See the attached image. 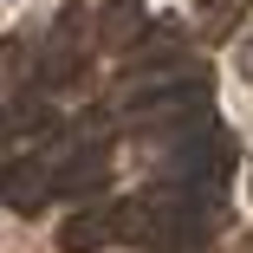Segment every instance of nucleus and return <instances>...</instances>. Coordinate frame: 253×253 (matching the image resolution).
<instances>
[{
	"label": "nucleus",
	"instance_id": "1a4fd4ad",
	"mask_svg": "<svg viewBox=\"0 0 253 253\" xmlns=\"http://www.w3.org/2000/svg\"><path fill=\"white\" fill-rule=\"evenodd\" d=\"M240 78H253V39L240 45Z\"/></svg>",
	"mask_w": 253,
	"mask_h": 253
},
{
	"label": "nucleus",
	"instance_id": "6e6552de",
	"mask_svg": "<svg viewBox=\"0 0 253 253\" xmlns=\"http://www.w3.org/2000/svg\"><path fill=\"white\" fill-rule=\"evenodd\" d=\"M143 253H195V247H175V240H149Z\"/></svg>",
	"mask_w": 253,
	"mask_h": 253
},
{
	"label": "nucleus",
	"instance_id": "7ed1b4c3",
	"mask_svg": "<svg viewBox=\"0 0 253 253\" xmlns=\"http://www.w3.org/2000/svg\"><path fill=\"white\" fill-rule=\"evenodd\" d=\"M52 188L65 201H91L111 188V136H59V156H52Z\"/></svg>",
	"mask_w": 253,
	"mask_h": 253
},
{
	"label": "nucleus",
	"instance_id": "0eeeda50",
	"mask_svg": "<svg viewBox=\"0 0 253 253\" xmlns=\"http://www.w3.org/2000/svg\"><path fill=\"white\" fill-rule=\"evenodd\" d=\"M143 33H149V13H143V0H111V7L97 13V52L124 59L130 45H143Z\"/></svg>",
	"mask_w": 253,
	"mask_h": 253
},
{
	"label": "nucleus",
	"instance_id": "39448f33",
	"mask_svg": "<svg viewBox=\"0 0 253 253\" xmlns=\"http://www.w3.org/2000/svg\"><path fill=\"white\" fill-rule=\"evenodd\" d=\"M104 240H117V208L111 201H72V214L59 227V253H97Z\"/></svg>",
	"mask_w": 253,
	"mask_h": 253
},
{
	"label": "nucleus",
	"instance_id": "20e7f679",
	"mask_svg": "<svg viewBox=\"0 0 253 253\" xmlns=\"http://www.w3.org/2000/svg\"><path fill=\"white\" fill-rule=\"evenodd\" d=\"M97 33V13H84V7H59V20L45 26V39H39V84L45 91H59V84H72L78 72H84V39Z\"/></svg>",
	"mask_w": 253,
	"mask_h": 253
},
{
	"label": "nucleus",
	"instance_id": "f257e3e1",
	"mask_svg": "<svg viewBox=\"0 0 253 253\" xmlns=\"http://www.w3.org/2000/svg\"><path fill=\"white\" fill-rule=\"evenodd\" d=\"M214 97V72L208 59H163L149 72H130L117 84V117L124 130H156V124H195Z\"/></svg>",
	"mask_w": 253,
	"mask_h": 253
},
{
	"label": "nucleus",
	"instance_id": "9d476101",
	"mask_svg": "<svg viewBox=\"0 0 253 253\" xmlns=\"http://www.w3.org/2000/svg\"><path fill=\"white\" fill-rule=\"evenodd\" d=\"M247 188H253V182H247Z\"/></svg>",
	"mask_w": 253,
	"mask_h": 253
},
{
	"label": "nucleus",
	"instance_id": "423d86ee",
	"mask_svg": "<svg viewBox=\"0 0 253 253\" xmlns=\"http://www.w3.org/2000/svg\"><path fill=\"white\" fill-rule=\"evenodd\" d=\"M59 188H52V163H20V156H7V214H39L45 208V201H52Z\"/></svg>",
	"mask_w": 253,
	"mask_h": 253
},
{
	"label": "nucleus",
	"instance_id": "f03ea898",
	"mask_svg": "<svg viewBox=\"0 0 253 253\" xmlns=\"http://www.w3.org/2000/svg\"><path fill=\"white\" fill-rule=\"evenodd\" d=\"M234 136L214 124V111H201L195 124H182L175 130V143L163 149V163H156V175L163 182H182V188H227L234 182Z\"/></svg>",
	"mask_w": 253,
	"mask_h": 253
}]
</instances>
